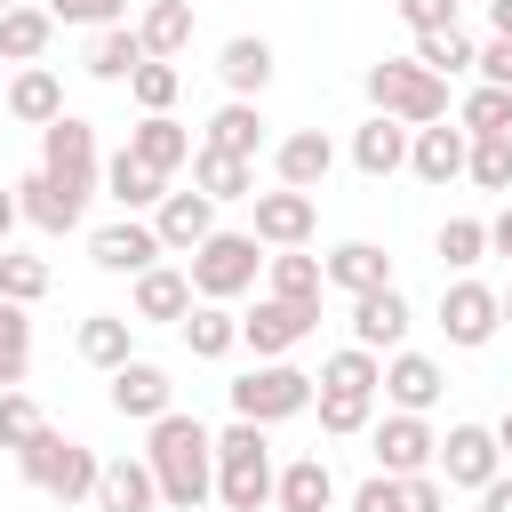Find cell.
<instances>
[{"mask_svg": "<svg viewBox=\"0 0 512 512\" xmlns=\"http://www.w3.org/2000/svg\"><path fill=\"white\" fill-rule=\"evenodd\" d=\"M144 464H152V480H160V504H176V512H200V504L216 496V432H208L200 416H184V408H168V416L152 424Z\"/></svg>", "mask_w": 512, "mask_h": 512, "instance_id": "obj_1", "label": "cell"}, {"mask_svg": "<svg viewBox=\"0 0 512 512\" xmlns=\"http://www.w3.org/2000/svg\"><path fill=\"white\" fill-rule=\"evenodd\" d=\"M264 432L272 424H248V416H232L216 432V496H224V512H264L272 504L280 464H272V440Z\"/></svg>", "mask_w": 512, "mask_h": 512, "instance_id": "obj_2", "label": "cell"}, {"mask_svg": "<svg viewBox=\"0 0 512 512\" xmlns=\"http://www.w3.org/2000/svg\"><path fill=\"white\" fill-rule=\"evenodd\" d=\"M16 472L40 488V496H56V504H96V472H104V456L96 448H80V440H64L56 424L16 456Z\"/></svg>", "mask_w": 512, "mask_h": 512, "instance_id": "obj_3", "label": "cell"}, {"mask_svg": "<svg viewBox=\"0 0 512 512\" xmlns=\"http://www.w3.org/2000/svg\"><path fill=\"white\" fill-rule=\"evenodd\" d=\"M368 104L408 128H432V120H448V80L424 72L416 56H384V64H368Z\"/></svg>", "mask_w": 512, "mask_h": 512, "instance_id": "obj_4", "label": "cell"}, {"mask_svg": "<svg viewBox=\"0 0 512 512\" xmlns=\"http://www.w3.org/2000/svg\"><path fill=\"white\" fill-rule=\"evenodd\" d=\"M184 272H192V288H200L208 304H232V296L256 288V272H264V240H256V232H208V240L184 256Z\"/></svg>", "mask_w": 512, "mask_h": 512, "instance_id": "obj_5", "label": "cell"}, {"mask_svg": "<svg viewBox=\"0 0 512 512\" xmlns=\"http://www.w3.org/2000/svg\"><path fill=\"white\" fill-rule=\"evenodd\" d=\"M312 384H320V376H304V368H288V360H256V368L232 384V416H248V424H288V416L312 408Z\"/></svg>", "mask_w": 512, "mask_h": 512, "instance_id": "obj_6", "label": "cell"}, {"mask_svg": "<svg viewBox=\"0 0 512 512\" xmlns=\"http://www.w3.org/2000/svg\"><path fill=\"white\" fill-rule=\"evenodd\" d=\"M368 456H376V472L408 480V472H432V464H440V432H432L424 416L392 408V416H376V424H368Z\"/></svg>", "mask_w": 512, "mask_h": 512, "instance_id": "obj_7", "label": "cell"}, {"mask_svg": "<svg viewBox=\"0 0 512 512\" xmlns=\"http://www.w3.org/2000/svg\"><path fill=\"white\" fill-rule=\"evenodd\" d=\"M496 328H504V296H496L488 280H448V288H440V336H448L456 352H480Z\"/></svg>", "mask_w": 512, "mask_h": 512, "instance_id": "obj_8", "label": "cell"}, {"mask_svg": "<svg viewBox=\"0 0 512 512\" xmlns=\"http://www.w3.org/2000/svg\"><path fill=\"white\" fill-rule=\"evenodd\" d=\"M40 168H48L72 200H88V192H96V128L72 120V112L48 120V128H40Z\"/></svg>", "mask_w": 512, "mask_h": 512, "instance_id": "obj_9", "label": "cell"}, {"mask_svg": "<svg viewBox=\"0 0 512 512\" xmlns=\"http://www.w3.org/2000/svg\"><path fill=\"white\" fill-rule=\"evenodd\" d=\"M312 328H320V304H296V296H256V312L240 320V344H248L256 360H280V352H296Z\"/></svg>", "mask_w": 512, "mask_h": 512, "instance_id": "obj_10", "label": "cell"}, {"mask_svg": "<svg viewBox=\"0 0 512 512\" xmlns=\"http://www.w3.org/2000/svg\"><path fill=\"white\" fill-rule=\"evenodd\" d=\"M504 472V448H496V424H448V440H440V480L448 488H488Z\"/></svg>", "mask_w": 512, "mask_h": 512, "instance_id": "obj_11", "label": "cell"}, {"mask_svg": "<svg viewBox=\"0 0 512 512\" xmlns=\"http://www.w3.org/2000/svg\"><path fill=\"white\" fill-rule=\"evenodd\" d=\"M112 416H128V424H160L168 408H176V384H168V368L160 360H128V368H112Z\"/></svg>", "mask_w": 512, "mask_h": 512, "instance_id": "obj_12", "label": "cell"}, {"mask_svg": "<svg viewBox=\"0 0 512 512\" xmlns=\"http://www.w3.org/2000/svg\"><path fill=\"white\" fill-rule=\"evenodd\" d=\"M88 256H96V272H152L168 248H160V232L144 224V216H120V224H104V232H88Z\"/></svg>", "mask_w": 512, "mask_h": 512, "instance_id": "obj_13", "label": "cell"}, {"mask_svg": "<svg viewBox=\"0 0 512 512\" xmlns=\"http://www.w3.org/2000/svg\"><path fill=\"white\" fill-rule=\"evenodd\" d=\"M352 512H448V488H440V472H408V480L368 472L352 488Z\"/></svg>", "mask_w": 512, "mask_h": 512, "instance_id": "obj_14", "label": "cell"}, {"mask_svg": "<svg viewBox=\"0 0 512 512\" xmlns=\"http://www.w3.org/2000/svg\"><path fill=\"white\" fill-rule=\"evenodd\" d=\"M312 224H320V208H312V192H296V184H280V192H256V240L264 248H304L312 240Z\"/></svg>", "mask_w": 512, "mask_h": 512, "instance_id": "obj_15", "label": "cell"}, {"mask_svg": "<svg viewBox=\"0 0 512 512\" xmlns=\"http://www.w3.org/2000/svg\"><path fill=\"white\" fill-rule=\"evenodd\" d=\"M440 392H448V376H440V360H432V352H408V344H400V352L384 360V400H392V408L432 416V408H440Z\"/></svg>", "mask_w": 512, "mask_h": 512, "instance_id": "obj_16", "label": "cell"}, {"mask_svg": "<svg viewBox=\"0 0 512 512\" xmlns=\"http://www.w3.org/2000/svg\"><path fill=\"white\" fill-rule=\"evenodd\" d=\"M152 232H160V248H168V256H192V248L216 232V200H208L200 184H192V192H168V200L152 208Z\"/></svg>", "mask_w": 512, "mask_h": 512, "instance_id": "obj_17", "label": "cell"}, {"mask_svg": "<svg viewBox=\"0 0 512 512\" xmlns=\"http://www.w3.org/2000/svg\"><path fill=\"white\" fill-rule=\"evenodd\" d=\"M192 272H176V264H152V272H136V296H128V312L136 320H152V328H184V312H192Z\"/></svg>", "mask_w": 512, "mask_h": 512, "instance_id": "obj_18", "label": "cell"}, {"mask_svg": "<svg viewBox=\"0 0 512 512\" xmlns=\"http://www.w3.org/2000/svg\"><path fill=\"white\" fill-rule=\"evenodd\" d=\"M408 136H416L408 120H392V112H368V120L352 128V168L384 184L392 168H408Z\"/></svg>", "mask_w": 512, "mask_h": 512, "instance_id": "obj_19", "label": "cell"}, {"mask_svg": "<svg viewBox=\"0 0 512 512\" xmlns=\"http://www.w3.org/2000/svg\"><path fill=\"white\" fill-rule=\"evenodd\" d=\"M328 168H336V144H328L320 128H288V136L272 144V176H280V184H296V192H320V184H328Z\"/></svg>", "mask_w": 512, "mask_h": 512, "instance_id": "obj_20", "label": "cell"}, {"mask_svg": "<svg viewBox=\"0 0 512 512\" xmlns=\"http://www.w3.org/2000/svg\"><path fill=\"white\" fill-rule=\"evenodd\" d=\"M352 344H368V352H400V344H408V296H400V288H368V296H352Z\"/></svg>", "mask_w": 512, "mask_h": 512, "instance_id": "obj_21", "label": "cell"}, {"mask_svg": "<svg viewBox=\"0 0 512 512\" xmlns=\"http://www.w3.org/2000/svg\"><path fill=\"white\" fill-rule=\"evenodd\" d=\"M96 512H160V480L144 456H104L96 472Z\"/></svg>", "mask_w": 512, "mask_h": 512, "instance_id": "obj_22", "label": "cell"}, {"mask_svg": "<svg viewBox=\"0 0 512 512\" xmlns=\"http://www.w3.org/2000/svg\"><path fill=\"white\" fill-rule=\"evenodd\" d=\"M320 272H328V288H344V296L392 288V256H384L376 240H336V248L320 256Z\"/></svg>", "mask_w": 512, "mask_h": 512, "instance_id": "obj_23", "label": "cell"}, {"mask_svg": "<svg viewBox=\"0 0 512 512\" xmlns=\"http://www.w3.org/2000/svg\"><path fill=\"white\" fill-rule=\"evenodd\" d=\"M216 80H224L232 96H264V88H272V40H264V32H232V40L216 48Z\"/></svg>", "mask_w": 512, "mask_h": 512, "instance_id": "obj_24", "label": "cell"}, {"mask_svg": "<svg viewBox=\"0 0 512 512\" xmlns=\"http://www.w3.org/2000/svg\"><path fill=\"white\" fill-rule=\"evenodd\" d=\"M464 160H472V136H464V128H440V120H432V128L408 136V168H416L424 184H456Z\"/></svg>", "mask_w": 512, "mask_h": 512, "instance_id": "obj_25", "label": "cell"}, {"mask_svg": "<svg viewBox=\"0 0 512 512\" xmlns=\"http://www.w3.org/2000/svg\"><path fill=\"white\" fill-rule=\"evenodd\" d=\"M16 208H24V224H32V232H56V240H64V232L80 224V208H88V200H72L48 168H32V176L16 184Z\"/></svg>", "mask_w": 512, "mask_h": 512, "instance_id": "obj_26", "label": "cell"}, {"mask_svg": "<svg viewBox=\"0 0 512 512\" xmlns=\"http://www.w3.org/2000/svg\"><path fill=\"white\" fill-rule=\"evenodd\" d=\"M72 352H80L88 368H104V376H112V368H128V360H136V320H128V312H88V320H80V336H72Z\"/></svg>", "mask_w": 512, "mask_h": 512, "instance_id": "obj_27", "label": "cell"}, {"mask_svg": "<svg viewBox=\"0 0 512 512\" xmlns=\"http://www.w3.org/2000/svg\"><path fill=\"white\" fill-rule=\"evenodd\" d=\"M8 120H24V128L64 120V80H56L48 64H16V80H8Z\"/></svg>", "mask_w": 512, "mask_h": 512, "instance_id": "obj_28", "label": "cell"}, {"mask_svg": "<svg viewBox=\"0 0 512 512\" xmlns=\"http://www.w3.org/2000/svg\"><path fill=\"white\" fill-rule=\"evenodd\" d=\"M128 152H136L144 168H160V176H176V168L192 160V128H184V120H168V112H144V120L128 128Z\"/></svg>", "mask_w": 512, "mask_h": 512, "instance_id": "obj_29", "label": "cell"}, {"mask_svg": "<svg viewBox=\"0 0 512 512\" xmlns=\"http://www.w3.org/2000/svg\"><path fill=\"white\" fill-rule=\"evenodd\" d=\"M272 504H280V512H328V504H336V472H328V456H296V464H280Z\"/></svg>", "mask_w": 512, "mask_h": 512, "instance_id": "obj_30", "label": "cell"}, {"mask_svg": "<svg viewBox=\"0 0 512 512\" xmlns=\"http://www.w3.org/2000/svg\"><path fill=\"white\" fill-rule=\"evenodd\" d=\"M80 64H88V80H112V88H120V80H136V64H144V32H136V24H104V32H88V56H80Z\"/></svg>", "mask_w": 512, "mask_h": 512, "instance_id": "obj_31", "label": "cell"}, {"mask_svg": "<svg viewBox=\"0 0 512 512\" xmlns=\"http://www.w3.org/2000/svg\"><path fill=\"white\" fill-rule=\"evenodd\" d=\"M104 192H112L128 216H144V208H160V200H168V176H160V168H144V160L120 144V152L104 160Z\"/></svg>", "mask_w": 512, "mask_h": 512, "instance_id": "obj_32", "label": "cell"}, {"mask_svg": "<svg viewBox=\"0 0 512 512\" xmlns=\"http://www.w3.org/2000/svg\"><path fill=\"white\" fill-rule=\"evenodd\" d=\"M200 144H216V152H232V160H256V152H264V112H256V96L216 104V120H208Z\"/></svg>", "mask_w": 512, "mask_h": 512, "instance_id": "obj_33", "label": "cell"}, {"mask_svg": "<svg viewBox=\"0 0 512 512\" xmlns=\"http://www.w3.org/2000/svg\"><path fill=\"white\" fill-rule=\"evenodd\" d=\"M48 40H56V16H48L40 0L0 8V56H8V64H40V56H48Z\"/></svg>", "mask_w": 512, "mask_h": 512, "instance_id": "obj_34", "label": "cell"}, {"mask_svg": "<svg viewBox=\"0 0 512 512\" xmlns=\"http://www.w3.org/2000/svg\"><path fill=\"white\" fill-rule=\"evenodd\" d=\"M192 184H200L208 200H256V160H232V152L200 144V152H192Z\"/></svg>", "mask_w": 512, "mask_h": 512, "instance_id": "obj_35", "label": "cell"}, {"mask_svg": "<svg viewBox=\"0 0 512 512\" xmlns=\"http://www.w3.org/2000/svg\"><path fill=\"white\" fill-rule=\"evenodd\" d=\"M184 344H192V360H224V352L240 344V312H232V304H208V296H200V304L184 312Z\"/></svg>", "mask_w": 512, "mask_h": 512, "instance_id": "obj_36", "label": "cell"}, {"mask_svg": "<svg viewBox=\"0 0 512 512\" xmlns=\"http://www.w3.org/2000/svg\"><path fill=\"white\" fill-rule=\"evenodd\" d=\"M264 296H296V304H320V288H328V272H320V256H304V248H280V256H264Z\"/></svg>", "mask_w": 512, "mask_h": 512, "instance_id": "obj_37", "label": "cell"}, {"mask_svg": "<svg viewBox=\"0 0 512 512\" xmlns=\"http://www.w3.org/2000/svg\"><path fill=\"white\" fill-rule=\"evenodd\" d=\"M136 32H144V56H184L192 48V0H152Z\"/></svg>", "mask_w": 512, "mask_h": 512, "instance_id": "obj_38", "label": "cell"}, {"mask_svg": "<svg viewBox=\"0 0 512 512\" xmlns=\"http://www.w3.org/2000/svg\"><path fill=\"white\" fill-rule=\"evenodd\" d=\"M312 400H320V432H336V440H352V432H368V424H376V392H352V384H320Z\"/></svg>", "mask_w": 512, "mask_h": 512, "instance_id": "obj_39", "label": "cell"}, {"mask_svg": "<svg viewBox=\"0 0 512 512\" xmlns=\"http://www.w3.org/2000/svg\"><path fill=\"white\" fill-rule=\"evenodd\" d=\"M472 56H480V40H472L464 24L416 32V64H424V72H440V80H448V72H472Z\"/></svg>", "mask_w": 512, "mask_h": 512, "instance_id": "obj_40", "label": "cell"}, {"mask_svg": "<svg viewBox=\"0 0 512 512\" xmlns=\"http://www.w3.org/2000/svg\"><path fill=\"white\" fill-rule=\"evenodd\" d=\"M24 368H32V304L0 296V392L24 384Z\"/></svg>", "mask_w": 512, "mask_h": 512, "instance_id": "obj_41", "label": "cell"}, {"mask_svg": "<svg viewBox=\"0 0 512 512\" xmlns=\"http://www.w3.org/2000/svg\"><path fill=\"white\" fill-rule=\"evenodd\" d=\"M40 432H48L40 400H32L24 384H8V392H0V448H8V456H24V448H32Z\"/></svg>", "mask_w": 512, "mask_h": 512, "instance_id": "obj_42", "label": "cell"}, {"mask_svg": "<svg viewBox=\"0 0 512 512\" xmlns=\"http://www.w3.org/2000/svg\"><path fill=\"white\" fill-rule=\"evenodd\" d=\"M464 176H472L480 192H512V128H496V136H472V160H464Z\"/></svg>", "mask_w": 512, "mask_h": 512, "instance_id": "obj_43", "label": "cell"}, {"mask_svg": "<svg viewBox=\"0 0 512 512\" xmlns=\"http://www.w3.org/2000/svg\"><path fill=\"white\" fill-rule=\"evenodd\" d=\"M432 248H440V264H448V272H472V264L488 256V224H480V216H448Z\"/></svg>", "mask_w": 512, "mask_h": 512, "instance_id": "obj_44", "label": "cell"}, {"mask_svg": "<svg viewBox=\"0 0 512 512\" xmlns=\"http://www.w3.org/2000/svg\"><path fill=\"white\" fill-rule=\"evenodd\" d=\"M456 128H464V136H496V128H512V88H488V80H480V88L464 96Z\"/></svg>", "mask_w": 512, "mask_h": 512, "instance_id": "obj_45", "label": "cell"}, {"mask_svg": "<svg viewBox=\"0 0 512 512\" xmlns=\"http://www.w3.org/2000/svg\"><path fill=\"white\" fill-rule=\"evenodd\" d=\"M176 88H184V72H176L168 56H144V64H136V80H128V96H136L144 112H168V104H176Z\"/></svg>", "mask_w": 512, "mask_h": 512, "instance_id": "obj_46", "label": "cell"}, {"mask_svg": "<svg viewBox=\"0 0 512 512\" xmlns=\"http://www.w3.org/2000/svg\"><path fill=\"white\" fill-rule=\"evenodd\" d=\"M0 296H8V304H40V296H48V264L0 248Z\"/></svg>", "mask_w": 512, "mask_h": 512, "instance_id": "obj_47", "label": "cell"}, {"mask_svg": "<svg viewBox=\"0 0 512 512\" xmlns=\"http://www.w3.org/2000/svg\"><path fill=\"white\" fill-rule=\"evenodd\" d=\"M56 24H88V32H104V24H128V0H40Z\"/></svg>", "mask_w": 512, "mask_h": 512, "instance_id": "obj_48", "label": "cell"}, {"mask_svg": "<svg viewBox=\"0 0 512 512\" xmlns=\"http://www.w3.org/2000/svg\"><path fill=\"white\" fill-rule=\"evenodd\" d=\"M472 72H480L488 88H512V40H504V32H488V40H480V56H472Z\"/></svg>", "mask_w": 512, "mask_h": 512, "instance_id": "obj_49", "label": "cell"}, {"mask_svg": "<svg viewBox=\"0 0 512 512\" xmlns=\"http://www.w3.org/2000/svg\"><path fill=\"white\" fill-rule=\"evenodd\" d=\"M400 24L408 32H440V24H456V0H400Z\"/></svg>", "mask_w": 512, "mask_h": 512, "instance_id": "obj_50", "label": "cell"}, {"mask_svg": "<svg viewBox=\"0 0 512 512\" xmlns=\"http://www.w3.org/2000/svg\"><path fill=\"white\" fill-rule=\"evenodd\" d=\"M480 512H512V472H496V480L480 488Z\"/></svg>", "mask_w": 512, "mask_h": 512, "instance_id": "obj_51", "label": "cell"}, {"mask_svg": "<svg viewBox=\"0 0 512 512\" xmlns=\"http://www.w3.org/2000/svg\"><path fill=\"white\" fill-rule=\"evenodd\" d=\"M488 248H496V256H512V208H496V216H488Z\"/></svg>", "mask_w": 512, "mask_h": 512, "instance_id": "obj_52", "label": "cell"}, {"mask_svg": "<svg viewBox=\"0 0 512 512\" xmlns=\"http://www.w3.org/2000/svg\"><path fill=\"white\" fill-rule=\"evenodd\" d=\"M24 208H16V184H0V248H8V224H16Z\"/></svg>", "mask_w": 512, "mask_h": 512, "instance_id": "obj_53", "label": "cell"}, {"mask_svg": "<svg viewBox=\"0 0 512 512\" xmlns=\"http://www.w3.org/2000/svg\"><path fill=\"white\" fill-rule=\"evenodd\" d=\"M488 32H504V40H512V0H488Z\"/></svg>", "mask_w": 512, "mask_h": 512, "instance_id": "obj_54", "label": "cell"}, {"mask_svg": "<svg viewBox=\"0 0 512 512\" xmlns=\"http://www.w3.org/2000/svg\"><path fill=\"white\" fill-rule=\"evenodd\" d=\"M496 448H504V464H512V408L496 416Z\"/></svg>", "mask_w": 512, "mask_h": 512, "instance_id": "obj_55", "label": "cell"}, {"mask_svg": "<svg viewBox=\"0 0 512 512\" xmlns=\"http://www.w3.org/2000/svg\"><path fill=\"white\" fill-rule=\"evenodd\" d=\"M504 328H512V288H504Z\"/></svg>", "mask_w": 512, "mask_h": 512, "instance_id": "obj_56", "label": "cell"}, {"mask_svg": "<svg viewBox=\"0 0 512 512\" xmlns=\"http://www.w3.org/2000/svg\"><path fill=\"white\" fill-rule=\"evenodd\" d=\"M0 8H24V0H0Z\"/></svg>", "mask_w": 512, "mask_h": 512, "instance_id": "obj_57", "label": "cell"}]
</instances>
